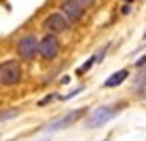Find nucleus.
Masks as SVG:
<instances>
[{
  "label": "nucleus",
  "mask_w": 146,
  "mask_h": 141,
  "mask_svg": "<svg viewBox=\"0 0 146 141\" xmlns=\"http://www.w3.org/2000/svg\"><path fill=\"white\" fill-rule=\"evenodd\" d=\"M121 112V105H100L89 112V116L85 118V127L87 129H100L104 124H108L110 120H114Z\"/></svg>",
  "instance_id": "obj_1"
},
{
  "label": "nucleus",
  "mask_w": 146,
  "mask_h": 141,
  "mask_svg": "<svg viewBox=\"0 0 146 141\" xmlns=\"http://www.w3.org/2000/svg\"><path fill=\"white\" fill-rule=\"evenodd\" d=\"M23 78L21 74V63L15 61V59H9V61L0 63V84L2 87H15L19 84Z\"/></svg>",
  "instance_id": "obj_2"
},
{
  "label": "nucleus",
  "mask_w": 146,
  "mask_h": 141,
  "mask_svg": "<svg viewBox=\"0 0 146 141\" xmlns=\"http://www.w3.org/2000/svg\"><path fill=\"white\" fill-rule=\"evenodd\" d=\"M85 112H87L85 108L72 110V112L64 114L62 118H57V120H53V122H49L47 127L42 129V133H44V135H51V133H57V131H62V129H68V127H72V124L76 122V120H80V118L85 116Z\"/></svg>",
  "instance_id": "obj_3"
},
{
  "label": "nucleus",
  "mask_w": 146,
  "mask_h": 141,
  "mask_svg": "<svg viewBox=\"0 0 146 141\" xmlns=\"http://www.w3.org/2000/svg\"><path fill=\"white\" fill-rule=\"evenodd\" d=\"M59 51H62V44L55 34H47L44 38L38 40V57H42L44 61H53L57 59Z\"/></svg>",
  "instance_id": "obj_4"
},
{
  "label": "nucleus",
  "mask_w": 146,
  "mask_h": 141,
  "mask_svg": "<svg viewBox=\"0 0 146 141\" xmlns=\"http://www.w3.org/2000/svg\"><path fill=\"white\" fill-rule=\"evenodd\" d=\"M85 11H87V9H83L76 0H64V2L59 4V13L66 17L68 23H78L80 19L85 17Z\"/></svg>",
  "instance_id": "obj_5"
},
{
  "label": "nucleus",
  "mask_w": 146,
  "mask_h": 141,
  "mask_svg": "<svg viewBox=\"0 0 146 141\" xmlns=\"http://www.w3.org/2000/svg\"><path fill=\"white\" fill-rule=\"evenodd\" d=\"M17 55L21 59H34L38 55V38L34 34H28V36L19 38L17 42Z\"/></svg>",
  "instance_id": "obj_6"
},
{
  "label": "nucleus",
  "mask_w": 146,
  "mask_h": 141,
  "mask_svg": "<svg viewBox=\"0 0 146 141\" xmlns=\"http://www.w3.org/2000/svg\"><path fill=\"white\" fill-rule=\"evenodd\" d=\"M68 26H70V23L66 21V17H64V15L59 13V11H57V13L47 15V19L42 21V28L47 30L49 34H55V36H57V34H62V32H66Z\"/></svg>",
  "instance_id": "obj_7"
},
{
  "label": "nucleus",
  "mask_w": 146,
  "mask_h": 141,
  "mask_svg": "<svg viewBox=\"0 0 146 141\" xmlns=\"http://www.w3.org/2000/svg\"><path fill=\"white\" fill-rule=\"evenodd\" d=\"M127 76H129L127 70H119V72H114L112 76L106 78V82H104V89H114V87H119V84H123L125 80H127Z\"/></svg>",
  "instance_id": "obj_8"
},
{
  "label": "nucleus",
  "mask_w": 146,
  "mask_h": 141,
  "mask_svg": "<svg viewBox=\"0 0 146 141\" xmlns=\"http://www.w3.org/2000/svg\"><path fill=\"white\" fill-rule=\"evenodd\" d=\"M15 116H19V110H4V112H0V122H7Z\"/></svg>",
  "instance_id": "obj_9"
},
{
  "label": "nucleus",
  "mask_w": 146,
  "mask_h": 141,
  "mask_svg": "<svg viewBox=\"0 0 146 141\" xmlns=\"http://www.w3.org/2000/svg\"><path fill=\"white\" fill-rule=\"evenodd\" d=\"M93 63H95V55H91V57H89L87 61L80 65V68H78V74H87L89 70H91V65H93Z\"/></svg>",
  "instance_id": "obj_10"
},
{
  "label": "nucleus",
  "mask_w": 146,
  "mask_h": 141,
  "mask_svg": "<svg viewBox=\"0 0 146 141\" xmlns=\"http://www.w3.org/2000/svg\"><path fill=\"white\" fill-rule=\"evenodd\" d=\"M80 91H83V87H78V89H74V91H70L68 95H64L62 97V101H68V99H72V97H76V95L80 93Z\"/></svg>",
  "instance_id": "obj_11"
},
{
  "label": "nucleus",
  "mask_w": 146,
  "mask_h": 141,
  "mask_svg": "<svg viewBox=\"0 0 146 141\" xmlns=\"http://www.w3.org/2000/svg\"><path fill=\"white\" fill-rule=\"evenodd\" d=\"M76 2H78L83 9H89V7H93V4L98 2V0H76Z\"/></svg>",
  "instance_id": "obj_12"
},
{
  "label": "nucleus",
  "mask_w": 146,
  "mask_h": 141,
  "mask_svg": "<svg viewBox=\"0 0 146 141\" xmlns=\"http://www.w3.org/2000/svg\"><path fill=\"white\" fill-rule=\"evenodd\" d=\"M135 68H140V70L146 68V55H144V57H140L138 61H135Z\"/></svg>",
  "instance_id": "obj_13"
},
{
  "label": "nucleus",
  "mask_w": 146,
  "mask_h": 141,
  "mask_svg": "<svg viewBox=\"0 0 146 141\" xmlns=\"http://www.w3.org/2000/svg\"><path fill=\"white\" fill-rule=\"evenodd\" d=\"M53 99H55V95H49V97H44L42 101H38V105H47L49 101H53Z\"/></svg>",
  "instance_id": "obj_14"
},
{
  "label": "nucleus",
  "mask_w": 146,
  "mask_h": 141,
  "mask_svg": "<svg viewBox=\"0 0 146 141\" xmlns=\"http://www.w3.org/2000/svg\"><path fill=\"white\" fill-rule=\"evenodd\" d=\"M121 13H123V15H129V13H131V7H129V4H125V7L121 9Z\"/></svg>",
  "instance_id": "obj_15"
},
{
  "label": "nucleus",
  "mask_w": 146,
  "mask_h": 141,
  "mask_svg": "<svg viewBox=\"0 0 146 141\" xmlns=\"http://www.w3.org/2000/svg\"><path fill=\"white\" fill-rule=\"evenodd\" d=\"M62 84H70V76H64L62 78Z\"/></svg>",
  "instance_id": "obj_16"
},
{
  "label": "nucleus",
  "mask_w": 146,
  "mask_h": 141,
  "mask_svg": "<svg viewBox=\"0 0 146 141\" xmlns=\"http://www.w3.org/2000/svg\"><path fill=\"white\" fill-rule=\"evenodd\" d=\"M40 141H51V135H47L44 139H40Z\"/></svg>",
  "instance_id": "obj_17"
},
{
  "label": "nucleus",
  "mask_w": 146,
  "mask_h": 141,
  "mask_svg": "<svg viewBox=\"0 0 146 141\" xmlns=\"http://www.w3.org/2000/svg\"><path fill=\"white\" fill-rule=\"evenodd\" d=\"M125 2H127V4H131V2H135V0H125Z\"/></svg>",
  "instance_id": "obj_18"
}]
</instances>
